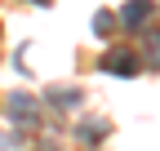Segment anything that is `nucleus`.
Returning a JSON list of instances; mask_svg holds the SVG:
<instances>
[{
  "instance_id": "nucleus-3",
  "label": "nucleus",
  "mask_w": 160,
  "mask_h": 151,
  "mask_svg": "<svg viewBox=\"0 0 160 151\" xmlns=\"http://www.w3.org/2000/svg\"><path fill=\"white\" fill-rule=\"evenodd\" d=\"M147 13H151V0H129L125 9H120V22H125V27H142Z\"/></svg>"
},
{
  "instance_id": "nucleus-6",
  "label": "nucleus",
  "mask_w": 160,
  "mask_h": 151,
  "mask_svg": "<svg viewBox=\"0 0 160 151\" xmlns=\"http://www.w3.org/2000/svg\"><path fill=\"white\" fill-rule=\"evenodd\" d=\"M36 5H49V0H36Z\"/></svg>"
},
{
  "instance_id": "nucleus-7",
  "label": "nucleus",
  "mask_w": 160,
  "mask_h": 151,
  "mask_svg": "<svg viewBox=\"0 0 160 151\" xmlns=\"http://www.w3.org/2000/svg\"><path fill=\"white\" fill-rule=\"evenodd\" d=\"M45 151H49V147H45Z\"/></svg>"
},
{
  "instance_id": "nucleus-5",
  "label": "nucleus",
  "mask_w": 160,
  "mask_h": 151,
  "mask_svg": "<svg viewBox=\"0 0 160 151\" xmlns=\"http://www.w3.org/2000/svg\"><path fill=\"white\" fill-rule=\"evenodd\" d=\"M147 62L160 67V36H147Z\"/></svg>"
},
{
  "instance_id": "nucleus-4",
  "label": "nucleus",
  "mask_w": 160,
  "mask_h": 151,
  "mask_svg": "<svg viewBox=\"0 0 160 151\" xmlns=\"http://www.w3.org/2000/svg\"><path fill=\"white\" fill-rule=\"evenodd\" d=\"M111 27H116V18H111L107 9H102V13H93V31H98V36H107Z\"/></svg>"
},
{
  "instance_id": "nucleus-2",
  "label": "nucleus",
  "mask_w": 160,
  "mask_h": 151,
  "mask_svg": "<svg viewBox=\"0 0 160 151\" xmlns=\"http://www.w3.org/2000/svg\"><path fill=\"white\" fill-rule=\"evenodd\" d=\"M9 120H18V124H36V120H40L31 93H13V98H9Z\"/></svg>"
},
{
  "instance_id": "nucleus-1",
  "label": "nucleus",
  "mask_w": 160,
  "mask_h": 151,
  "mask_svg": "<svg viewBox=\"0 0 160 151\" xmlns=\"http://www.w3.org/2000/svg\"><path fill=\"white\" fill-rule=\"evenodd\" d=\"M102 71L107 76H133L138 71V58L129 49H111V53H102Z\"/></svg>"
}]
</instances>
